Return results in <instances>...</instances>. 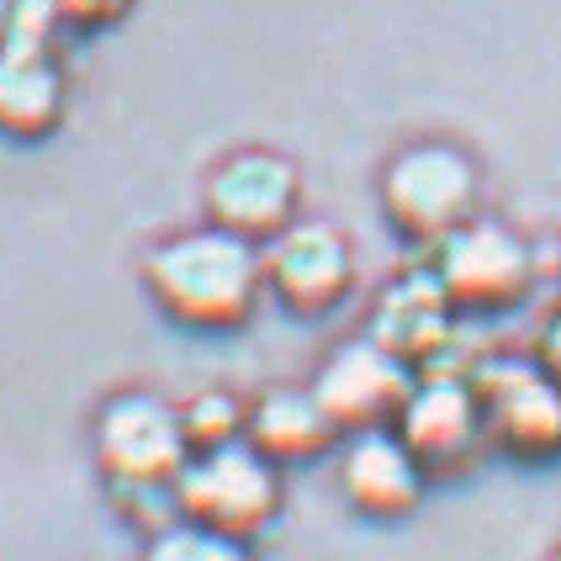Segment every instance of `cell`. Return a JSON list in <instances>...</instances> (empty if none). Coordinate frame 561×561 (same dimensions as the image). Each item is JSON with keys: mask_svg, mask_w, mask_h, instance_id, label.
<instances>
[{"mask_svg": "<svg viewBox=\"0 0 561 561\" xmlns=\"http://www.w3.org/2000/svg\"><path fill=\"white\" fill-rule=\"evenodd\" d=\"M557 271H561V244H557Z\"/></svg>", "mask_w": 561, "mask_h": 561, "instance_id": "cell-20", "label": "cell"}, {"mask_svg": "<svg viewBox=\"0 0 561 561\" xmlns=\"http://www.w3.org/2000/svg\"><path fill=\"white\" fill-rule=\"evenodd\" d=\"M430 488V471L419 467V456L403 445V435L392 424L381 430H360V435H344L340 450V493L355 514L366 519H408Z\"/></svg>", "mask_w": 561, "mask_h": 561, "instance_id": "cell-12", "label": "cell"}, {"mask_svg": "<svg viewBox=\"0 0 561 561\" xmlns=\"http://www.w3.org/2000/svg\"><path fill=\"white\" fill-rule=\"evenodd\" d=\"M54 11H59L64 27L95 32V27H112V22H123L127 11H133V0H54Z\"/></svg>", "mask_w": 561, "mask_h": 561, "instance_id": "cell-18", "label": "cell"}, {"mask_svg": "<svg viewBox=\"0 0 561 561\" xmlns=\"http://www.w3.org/2000/svg\"><path fill=\"white\" fill-rule=\"evenodd\" d=\"M535 360L546 366V371L561 381V308L540 323V340H535Z\"/></svg>", "mask_w": 561, "mask_h": 561, "instance_id": "cell-19", "label": "cell"}, {"mask_svg": "<svg viewBox=\"0 0 561 561\" xmlns=\"http://www.w3.org/2000/svg\"><path fill=\"white\" fill-rule=\"evenodd\" d=\"M477 403H482V435L519 467H551L561 461V381L540 360L519 355H488L471 366Z\"/></svg>", "mask_w": 561, "mask_h": 561, "instance_id": "cell-2", "label": "cell"}, {"mask_svg": "<svg viewBox=\"0 0 561 561\" xmlns=\"http://www.w3.org/2000/svg\"><path fill=\"white\" fill-rule=\"evenodd\" d=\"M430 271L461 318H499L530 297L535 254L499 218H467L430 250Z\"/></svg>", "mask_w": 561, "mask_h": 561, "instance_id": "cell-4", "label": "cell"}, {"mask_svg": "<svg viewBox=\"0 0 561 561\" xmlns=\"http://www.w3.org/2000/svg\"><path fill=\"white\" fill-rule=\"evenodd\" d=\"M64 69L37 48H0V138H48L64 123Z\"/></svg>", "mask_w": 561, "mask_h": 561, "instance_id": "cell-14", "label": "cell"}, {"mask_svg": "<svg viewBox=\"0 0 561 561\" xmlns=\"http://www.w3.org/2000/svg\"><path fill=\"white\" fill-rule=\"evenodd\" d=\"M456 318H461V312L450 308V297L439 291L435 271L419 265V271H403L398 280H387V286L376 291L366 334H371L381 350H392L398 360H408L413 371H424V366L450 360Z\"/></svg>", "mask_w": 561, "mask_h": 561, "instance_id": "cell-11", "label": "cell"}, {"mask_svg": "<svg viewBox=\"0 0 561 561\" xmlns=\"http://www.w3.org/2000/svg\"><path fill=\"white\" fill-rule=\"evenodd\" d=\"M181 424H186L191 450L233 445V439H244V403L228 392H191L181 403Z\"/></svg>", "mask_w": 561, "mask_h": 561, "instance_id": "cell-16", "label": "cell"}, {"mask_svg": "<svg viewBox=\"0 0 561 561\" xmlns=\"http://www.w3.org/2000/svg\"><path fill=\"white\" fill-rule=\"evenodd\" d=\"M175 508L191 525L254 540L280 514V467L265 461L250 439L191 450V461L175 477Z\"/></svg>", "mask_w": 561, "mask_h": 561, "instance_id": "cell-3", "label": "cell"}, {"mask_svg": "<svg viewBox=\"0 0 561 561\" xmlns=\"http://www.w3.org/2000/svg\"><path fill=\"white\" fill-rule=\"evenodd\" d=\"M297 202H302V175L291 159L271 154V149L228 154L202 186L207 222L233 239H250V244H271L280 228H291Z\"/></svg>", "mask_w": 561, "mask_h": 561, "instance_id": "cell-8", "label": "cell"}, {"mask_svg": "<svg viewBox=\"0 0 561 561\" xmlns=\"http://www.w3.org/2000/svg\"><path fill=\"white\" fill-rule=\"evenodd\" d=\"M413 366L398 360L392 350H381L371 334L344 340L312 376V398L334 419L340 435H360V430H381L398 419L408 387H413Z\"/></svg>", "mask_w": 561, "mask_h": 561, "instance_id": "cell-10", "label": "cell"}, {"mask_svg": "<svg viewBox=\"0 0 561 561\" xmlns=\"http://www.w3.org/2000/svg\"><path fill=\"white\" fill-rule=\"evenodd\" d=\"M54 0H0V48H37L54 54V32H59Z\"/></svg>", "mask_w": 561, "mask_h": 561, "instance_id": "cell-17", "label": "cell"}, {"mask_svg": "<svg viewBox=\"0 0 561 561\" xmlns=\"http://www.w3.org/2000/svg\"><path fill=\"white\" fill-rule=\"evenodd\" d=\"M144 286L154 308L181 329H196V334L244 329L265 297L260 244L233 239L213 222L170 233L144 254Z\"/></svg>", "mask_w": 561, "mask_h": 561, "instance_id": "cell-1", "label": "cell"}, {"mask_svg": "<svg viewBox=\"0 0 561 561\" xmlns=\"http://www.w3.org/2000/svg\"><path fill=\"white\" fill-rule=\"evenodd\" d=\"M244 439L265 461L276 467H297V461H318L340 430L334 419L318 408L312 387H265L250 408H244Z\"/></svg>", "mask_w": 561, "mask_h": 561, "instance_id": "cell-13", "label": "cell"}, {"mask_svg": "<svg viewBox=\"0 0 561 561\" xmlns=\"http://www.w3.org/2000/svg\"><path fill=\"white\" fill-rule=\"evenodd\" d=\"M138 561H254V551L250 540H233V535L191 525V519H170L164 530L144 540Z\"/></svg>", "mask_w": 561, "mask_h": 561, "instance_id": "cell-15", "label": "cell"}, {"mask_svg": "<svg viewBox=\"0 0 561 561\" xmlns=\"http://www.w3.org/2000/svg\"><path fill=\"white\" fill-rule=\"evenodd\" d=\"M260 271L265 291L297 318H323L350 297L355 286V254L334 222L297 218L280 228L271 244H260Z\"/></svg>", "mask_w": 561, "mask_h": 561, "instance_id": "cell-9", "label": "cell"}, {"mask_svg": "<svg viewBox=\"0 0 561 561\" xmlns=\"http://www.w3.org/2000/svg\"><path fill=\"white\" fill-rule=\"evenodd\" d=\"M381 213L408 244L435 250L477 218V164L450 144H413L381 170Z\"/></svg>", "mask_w": 561, "mask_h": 561, "instance_id": "cell-6", "label": "cell"}, {"mask_svg": "<svg viewBox=\"0 0 561 561\" xmlns=\"http://www.w3.org/2000/svg\"><path fill=\"white\" fill-rule=\"evenodd\" d=\"M191 461V439L181 424V403L159 392H117L95 413V467L106 493L123 488H175Z\"/></svg>", "mask_w": 561, "mask_h": 561, "instance_id": "cell-5", "label": "cell"}, {"mask_svg": "<svg viewBox=\"0 0 561 561\" xmlns=\"http://www.w3.org/2000/svg\"><path fill=\"white\" fill-rule=\"evenodd\" d=\"M392 430L419 456V467L430 471V482L450 477V471H467L477 461V450H488L471 366H450V360L445 366H424L413 376Z\"/></svg>", "mask_w": 561, "mask_h": 561, "instance_id": "cell-7", "label": "cell"}, {"mask_svg": "<svg viewBox=\"0 0 561 561\" xmlns=\"http://www.w3.org/2000/svg\"><path fill=\"white\" fill-rule=\"evenodd\" d=\"M551 561H561V551H557V557H551Z\"/></svg>", "mask_w": 561, "mask_h": 561, "instance_id": "cell-21", "label": "cell"}]
</instances>
